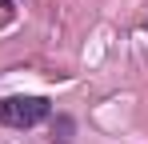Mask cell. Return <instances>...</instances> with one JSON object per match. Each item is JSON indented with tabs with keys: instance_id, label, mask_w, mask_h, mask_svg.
Returning a JSON list of instances; mask_svg holds the SVG:
<instances>
[{
	"instance_id": "6da1fadb",
	"label": "cell",
	"mask_w": 148,
	"mask_h": 144,
	"mask_svg": "<svg viewBox=\"0 0 148 144\" xmlns=\"http://www.w3.org/2000/svg\"><path fill=\"white\" fill-rule=\"evenodd\" d=\"M52 104L44 96H4L0 100V124L8 128H32L40 120H48Z\"/></svg>"
},
{
	"instance_id": "7a4b0ae2",
	"label": "cell",
	"mask_w": 148,
	"mask_h": 144,
	"mask_svg": "<svg viewBox=\"0 0 148 144\" xmlns=\"http://www.w3.org/2000/svg\"><path fill=\"white\" fill-rule=\"evenodd\" d=\"M68 132H72V120H56L52 140H56V144H72V136H68Z\"/></svg>"
}]
</instances>
